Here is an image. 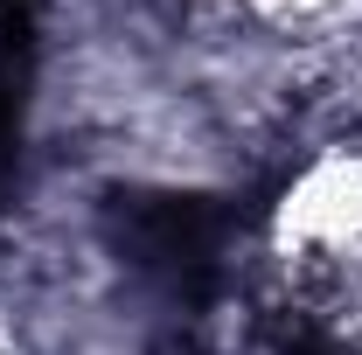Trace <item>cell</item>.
<instances>
[{"instance_id": "1", "label": "cell", "mask_w": 362, "mask_h": 355, "mask_svg": "<svg viewBox=\"0 0 362 355\" xmlns=\"http://www.w3.org/2000/svg\"><path fill=\"white\" fill-rule=\"evenodd\" d=\"M223 230H230V209H216L209 195H133L119 209V237L139 251V265L175 272L188 286H202L216 272Z\"/></svg>"}]
</instances>
